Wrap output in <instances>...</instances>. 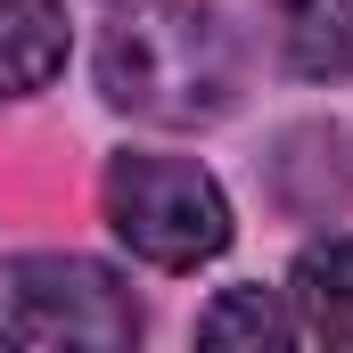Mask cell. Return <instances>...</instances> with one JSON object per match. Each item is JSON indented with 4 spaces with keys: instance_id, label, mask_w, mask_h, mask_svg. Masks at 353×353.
<instances>
[{
    "instance_id": "5b68a950",
    "label": "cell",
    "mask_w": 353,
    "mask_h": 353,
    "mask_svg": "<svg viewBox=\"0 0 353 353\" xmlns=\"http://www.w3.org/2000/svg\"><path fill=\"white\" fill-rule=\"evenodd\" d=\"M271 50L296 83H345L353 74V0H263Z\"/></svg>"
},
{
    "instance_id": "7a4b0ae2",
    "label": "cell",
    "mask_w": 353,
    "mask_h": 353,
    "mask_svg": "<svg viewBox=\"0 0 353 353\" xmlns=\"http://www.w3.org/2000/svg\"><path fill=\"white\" fill-rule=\"evenodd\" d=\"M99 214L107 230L157 271H197L230 247V197L197 157H148L123 148L99 173Z\"/></svg>"
},
{
    "instance_id": "6da1fadb",
    "label": "cell",
    "mask_w": 353,
    "mask_h": 353,
    "mask_svg": "<svg viewBox=\"0 0 353 353\" xmlns=\"http://www.w3.org/2000/svg\"><path fill=\"white\" fill-rule=\"evenodd\" d=\"M239 83H247V58L214 0H132L99 33V90L132 123H157V132L222 123L239 107Z\"/></svg>"
},
{
    "instance_id": "52a82bcc",
    "label": "cell",
    "mask_w": 353,
    "mask_h": 353,
    "mask_svg": "<svg viewBox=\"0 0 353 353\" xmlns=\"http://www.w3.org/2000/svg\"><path fill=\"white\" fill-rule=\"evenodd\" d=\"M66 74V8L58 0H0V99H33Z\"/></svg>"
},
{
    "instance_id": "ba28073f",
    "label": "cell",
    "mask_w": 353,
    "mask_h": 353,
    "mask_svg": "<svg viewBox=\"0 0 353 353\" xmlns=\"http://www.w3.org/2000/svg\"><path fill=\"white\" fill-rule=\"evenodd\" d=\"M197 337L205 345H288L296 337V312H288V288H222L205 312H197Z\"/></svg>"
},
{
    "instance_id": "277c9868",
    "label": "cell",
    "mask_w": 353,
    "mask_h": 353,
    "mask_svg": "<svg viewBox=\"0 0 353 353\" xmlns=\"http://www.w3.org/2000/svg\"><path fill=\"white\" fill-rule=\"evenodd\" d=\"M263 181L271 197L296 214V222H329L353 205V148L337 123H288L263 157Z\"/></svg>"
},
{
    "instance_id": "3957f363",
    "label": "cell",
    "mask_w": 353,
    "mask_h": 353,
    "mask_svg": "<svg viewBox=\"0 0 353 353\" xmlns=\"http://www.w3.org/2000/svg\"><path fill=\"white\" fill-rule=\"evenodd\" d=\"M140 296L90 255H8L0 263V337L33 353H123L140 345Z\"/></svg>"
},
{
    "instance_id": "8992f818",
    "label": "cell",
    "mask_w": 353,
    "mask_h": 353,
    "mask_svg": "<svg viewBox=\"0 0 353 353\" xmlns=\"http://www.w3.org/2000/svg\"><path fill=\"white\" fill-rule=\"evenodd\" d=\"M288 312H296V337H321V345H353V230L312 239L296 271H288Z\"/></svg>"
}]
</instances>
